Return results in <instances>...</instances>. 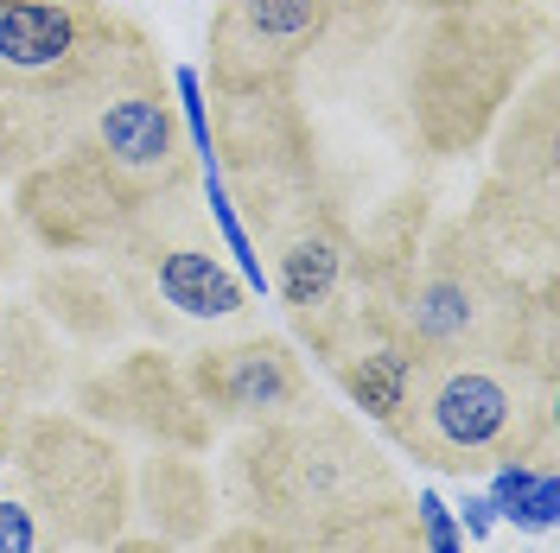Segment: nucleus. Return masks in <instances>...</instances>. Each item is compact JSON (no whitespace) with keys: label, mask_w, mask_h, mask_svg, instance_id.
<instances>
[{"label":"nucleus","mask_w":560,"mask_h":553,"mask_svg":"<svg viewBox=\"0 0 560 553\" xmlns=\"http://www.w3.org/2000/svg\"><path fill=\"white\" fill-rule=\"evenodd\" d=\"M205 160L223 178L255 255H268L261 280L287 306L293 331H313L331 306L363 293V236L318 160L300 90L217 96Z\"/></svg>","instance_id":"1"},{"label":"nucleus","mask_w":560,"mask_h":553,"mask_svg":"<svg viewBox=\"0 0 560 553\" xmlns=\"http://www.w3.org/2000/svg\"><path fill=\"white\" fill-rule=\"evenodd\" d=\"M541 0H458L415 13L401 58V108L427 160H458L497 128L541 58Z\"/></svg>","instance_id":"2"},{"label":"nucleus","mask_w":560,"mask_h":553,"mask_svg":"<svg viewBox=\"0 0 560 553\" xmlns=\"http://www.w3.org/2000/svg\"><path fill=\"white\" fill-rule=\"evenodd\" d=\"M223 496L236 521L280 528V534H318L338 521L401 503V471L363 439V426L338 408H293L280 420L243 426L223 464Z\"/></svg>","instance_id":"3"},{"label":"nucleus","mask_w":560,"mask_h":553,"mask_svg":"<svg viewBox=\"0 0 560 553\" xmlns=\"http://www.w3.org/2000/svg\"><path fill=\"white\" fill-rule=\"evenodd\" d=\"M383 433L395 451L458 484L516 458H548L555 376L528 369L523 356H427L401 414Z\"/></svg>","instance_id":"4"},{"label":"nucleus","mask_w":560,"mask_h":553,"mask_svg":"<svg viewBox=\"0 0 560 553\" xmlns=\"http://www.w3.org/2000/svg\"><path fill=\"white\" fill-rule=\"evenodd\" d=\"M555 299V274H516L458 216L415 243L388 306L427 356H523L535 311Z\"/></svg>","instance_id":"5"},{"label":"nucleus","mask_w":560,"mask_h":553,"mask_svg":"<svg viewBox=\"0 0 560 553\" xmlns=\"http://www.w3.org/2000/svg\"><path fill=\"white\" fill-rule=\"evenodd\" d=\"M96 255L128 318H140L160 338H173L178 325H236L248 311V286L210 230L198 185L140 204Z\"/></svg>","instance_id":"6"},{"label":"nucleus","mask_w":560,"mask_h":553,"mask_svg":"<svg viewBox=\"0 0 560 553\" xmlns=\"http://www.w3.org/2000/svg\"><path fill=\"white\" fill-rule=\"evenodd\" d=\"M147 45L153 33L108 0H0V96L70 134L96 90Z\"/></svg>","instance_id":"7"},{"label":"nucleus","mask_w":560,"mask_h":553,"mask_svg":"<svg viewBox=\"0 0 560 553\" xmlns=\"http://www.w3.org/2000/svg\"><path fill=\"white\" fill-rule=\"evenodd\" d=\"M65 153L90 178H103L128 216L140 204H153V198H166V191H191L198 185V153L185 140L160 45L128 58L96 90V103L83 108L77 128L65 134Z\"/></svg>","instance_id":"8"},{"label":"nucleus","mask_w":560,"mask_h":553,"mask_svg":"<svg viewBox=\"0 0 560 553\" xmlns=\"http://www.w3.org/2000/svg\"><path fill=\"white\" fill-rule=\"evenodd\" d=\"M13 478L58 548H115L135 521V464L108 426L83 414L33 408L13 439Z\"/></svg>","instance_id":"9"},{"label":"nucleus","mask_w":560,"mask_h":553,"mask_svg":"<svg viewBox=\"0 0 560 553\" xmlns=\"http://www.w3.org/2000/svg\"><path fill=\"white\" fill-rule=\"evenodd\" d=\"M345 20H376L363 0H217L198 70L210 96H268L300 90L318 51L338 38Z\"/></svg>","instance_id":"10"},{"label":"nucleus","mask_w":560,"mask_h":553,"mask_svg":"<svg viewBox=\"0 0 560 553\" xmlns=\"http://www.w3.org/2000/svg\"><path fill=\"white\" fill-rule=\"evenodd\" d=\"M300 338L325 363V376L345 388L350 408L370 414L376 426H388L401 414L420 363H427V350L415 344V331L401 325V311L388 306L383 293H350L345 306H331Z\"/></svg>","instance_id":"11"},{"label":"nucleus","mask_w":560,"mask_h":553,"mask_svg":"<svg viewBox=\"0 0 560 553\" xmlns=\"http://www.w3.org/2000/svg\"><path fill=\"white\" fill-rule=\"evenodd\" d=\"M77 414L108 426V433H135L153 451H205L210 426L205 408L191 401L185 369L166 350H135L121 363H103L96 376L77 381Z\"/></svg>","instance_id":"12"},{"label":"nucleus","mask_w":560,"mask_h":553,"mask_svg":"<svg viewBox=\"0 0 560 553\" xmlns=\"http://www.w3.org/2000/svg\"><path fill=\"white\" fill-rule=\"evenodd\" d=\"M178 369H185V388L205 408L210 426H261V420H280L318 401L313 369L300 363V350L287 338H261V331L236 338V344L191 350Z\"/></svg>","instance_id":"13"},{"label":"nucleus","mask_w":560,"mask_h":553,"mask_svg":"<svg viewBox=\"0 0 560 553\" xmlns=\"http://www.w3.org/2000/svg\"><path fill=\"white\" fill-rule=\"evenodd\" d=\"M135 509H147L153 541L166 548H198L217 534V490L210 471L191 451H153L135 471Z\"/></svg>","instance_id":"14"},{"label":"nucleus","mask_w":560,"mask_h":553,"mask_svg":"<svg viewBox=\"0 0 560 553\" xmlns=\"http://www.w3.org/2000/svg\"><path fill=\"white\" fill-rule=\"evenodd\" d=\"M33 311L45 325H58V338L70 344H115L128 331V306L115 293V280L103 268H83V261H58L33 280Z\"/></svg>","instance_id":"15"},{"label":"nucleus","mask_w":560,"mask_h":553,"mask_svg":"<svg viewBox=\"0 0 560 553\" xmlns=\"http://www.w3.org/2000/svg\"><path fill=\"white\" fill-rule=\"evenodd\" d=\"M490 509L497 521H516L523 534H555L560 521V471L548 458H516L490 471Z\"/></svg>","instance_id":"16"},{"label":"nucleus","mask_w":560,"mask_h":553,"mask_svg":"<svg viewBox=\"0 0 560 553\" xmlns=\"http://www.w3.org/2000/svg\"><path fill=\"white\" fill-rule=\"evenodd\" d=\"M58 146H65V128H58L51 115L0 96V185H13L20 173H33L38 160L58 153Z\"/></svg>","instance_id":"17"},{"label":"nucleus","mask_w":560,"mask_h":553,"mask_svg":"<svg viewBox=\"0 0 560 553\" xmlns=\"http://www.w3.org/2000/svg\"><path fill=\"white\" fill-rule=\"evenodd\" d=\"M45 548H51V534H45V521H38L26 484H20L13 464H7V471H0V553H45Z\"/></svg>","instance_id":"18"},{"label":"nucleus","mask_w":560,"mask_h":553,"mask_svg":"<svg viewBox=\"0 0 560 553\" xmlns=\"http://www.w3.org/2000/svg\"><path fill=\"white\" fill-rule=\"evenodd\" d=\"M415 534H420V553H465V534L453 521V503L440 490H415Z\"/></svg>","instance_id":"19"},{"label":"nucleus","mask_w":560,"mask_h":553,"mask_svg":"<svg viewBox=\"0 0 560 553\" xmlns=\"http://www.w3.org/2000/svg\"><path fill=\"white\" fill-rule=\"evenodd\" d=\"M210 553H300V541H293V534H280V528H255V521H236V528L210 534Z\"/></svg>","instance_id":"20"},{"label":"nucleus","mask_w":560,"mask_h":553,"mask_svg":"<svg viewBox=\"0 0 560 553\" xmlns=\"http://www.w3.org/2000/svg\"><path fill=\"white\" fill-rule=\"evenodd\" d=\"M33 414V401L7 381V369H0V471L13 464V439H20V420Z\"/></svg>","instance_id":"21"},{"label":"nucleus","mask_w":560,"mask_h":553,"mask_svg":"<svg viewBox=\"0 0 560 553\" xmlns=\"http://www.w3.org/2000/svg\"><path fill=\"white\" fill-rule=\"evenodd\" d=\"M453 521H458V534L485 541L490 528H497V509H490V496H485V490H465V496H458V509H453Z\"/></svg>","instance_id":"22"},{"label":"nucleus","mask_w":560,"mask_h":553,"mask_svg":"<svg viewBox=\"0 0 560 553\" xmlns=\"http://www.w3.org/2000/svg\"><path fill=\"white\" fill-rule=\"evenodd\" d=\"M26 268V230H20V216L0 204V274H20Z\"/></svg>","instance_id":"23"},{"label":"nucleus","mask_w":560,"mask_h":553,"mask_svg":"<svg viewBox=\"0 0 560 553\" xmlns=\"http://www.w3.org/2000/svg\"><path fill=\"white\" fill-rule=\"evenodd\" d=\"M45 553H178V548H166V541H153V534H121L115 548H58V541H51Z\"/></svg>","instance_id":"24"}]
</instances>
